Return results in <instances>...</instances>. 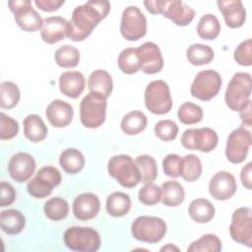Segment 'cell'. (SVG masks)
<instances>
[{
  "mask_svg": "<svg viewBox=\"0 0 252 252\" xmlns=\"http://www.w3.org/2000/svg\"><path fill=\"white\" fill-rule=\"evenodd\" d=\"M110 11L108 1L91 0L77 6L72 13L71 20L68 21L67 37L73 41L86 39L94 29L103 20Z\"/></svg>",
  "mask_w": 252,
  "mask_h": 252,
  "instance_id": "6da1fadb",
  "label": "cell"
},
{
  "mask_svg": "<svg viewBox=\"0 0 252 252\" xmlns=\"http://www.w3.org/2000/svg\"><path fill=\"white\" fill-rule=\"evenodd\" d=\"M107 170L121 186L136 187L141 182V173L133 158L128 155H116L110 158Z\"/></svg>",
  "mask_w": 252,
  "mask_h": 252,
  "instance_id": "7a4b0ae2",
  "label": "cell"
},
{
  "mask_svg": "<svg viewBox=\"0 0 252 252\" xmlns=\"http://www.w3.org/2000/svg\"><path fill=\"white\" fill-rule=\"evenodd\" d=\"M251 75L238 72L233 75L225 90L224 100L226 105L233 111H240L251 102Z\"/></svg>",
  "mask_w": 252,
  "mask_h": 252,
  "instance_id": "3957f363",
  "label": "cell"
},
{
  "mask_svg": "<svg viewBox=\"0 0 252 252\" xmlns=\"http://www.w3.org/2000/svg\"><path fill=\"white\" fill-rule=\"evenodd\" d=\"M106 98L96 92H90L80 103L81 123L87 128L101 126L106 115Z\"/></svg>",
  "mask_w": 252,
  "mask_h": 252,
  "instance_id": "277c9868",
  "label": "cell"
},
{
  "mask_svg": "<svg viewBox=\"0 0 252 252\" xmlns=\"http://www.w3.org/2000/svg\"><path fill=\"white\" fill-rule=\"evenodd\" d=\"M65 245L78 252H95L100 247V236L98 232L87 226H71L63 235Z\"/></svg>",
  "mask_w": 252,
  "mask_h": 252,
  "instance_id": "5b68a950",
  "label": "cell"
},
{
  "mask_svg": "<svg viewBox=\"0 0 252 252\" xmlns=\"http://www.w3.org/2000/svg\"><path fill=\"white\" fill-rule=\"evenodd\" d=\"M131 232L133 237L139 241L158 243L166 233V223L158 217L142 216L132 222Z\"/></svg>",
  "mask_w": 252,
  "mask_h": 252,
  "instance_id": "8992f818",
  "label": "cell"
},
{
  "mask_svg": "<svg viewBox=\"0 0 252 252\" xmlns=\"http://www.w3.org/2000/svg\"><path fill=\"white\" fill-rule=\"evenodd\" d=\"M145 104L149 111L161 115L169 112L172 99L168 85L162 80H156L148 84L145 90Z\"/></svg>",
  "mask_w": 252,
  "mask_h": 252,
  "instance_id": "52a82bcc",
  "label": "cell"
},
{
  "mask_svg": "<svg viewBox=\"0 0 252 252\" xmlns=\"http://www.w3.org/2000/svg\"><path fill=\"white\" fill-rule=\"evenodd\" d=\"M61 179V173L56 167L50 165L43 166L29 181L27 190L31 196L36 199H43L51 194L53 188L60 184Z\"/></svg>",
  "mask_w": 252,
  "mask_h": 252,
  "instance_id": "ba28073f",
  "label": "cell"
},
{
  "mask_svg": "<svg viewBox=\"0 0 252 252\" xmlns=\"http://www.w3.org/2000/svg\"><path fill=\"white\" fill-rule=\"evenodd\" d=\"M220 75L212 69L199 72L190 89L191 94L203 101H208L215 97L221 88Z\"/></svg>",
  "mask_w": 252,
  "mask_h": 252,
  "instance_id": "9c48e42d",
  "label": "cell"
},
{
  "mask_svg": "<svg viewBox=\"0 0 252 252\" xmlns=\"http://www.w3.org/2000/svg\"><path fill=\"white\" fill-rule=\"evenodd\" d=\"M120 32L129 41L138 40L147 33V19L137 6H129L123 11Z\"/></svg>",
  "mask_w": 252,
  "mask_h": 252,
  "instance_id": "30bf717a",
  "label": "cell"
},
{
  "mask_svg": "<svg viewBox=\"0 0 252 252\" xmlns=\"http://www.w3.org/2000/svg\"><path fill=\"white\" fill-rule=\"evenodd\" d=\"M218 134L209 127L187 129L181 136V144L188 150H197L203 153L212 152L218 145Z\"/></svg>",
  "mask_w": 252,
  "mask_h": 252,
  "instance_id": "8fae6325",
  "label": "cell"
},
{
  "mask_svg": "<svg viewBox=\"0 0 252 252\" xmlns=\"http://www.w3.org/2000/svg\"><path fill=\"white\" fill-rule=\"evenodd\" d=\"M252 143L249 130L240 126L234 129L227 137L225 146L226 158L234 164L241 163L246 158Z\"/></svg>",
  "mask_w": 252,
  "mask_h": 252,
  "instance_id": "7c38bea8",
  "label": "cell"
},
{
  "mask_svg": "<svg viewBox=\"0 0 252 252\" xmlns=\"http://www.w3.org/2000/svg\"><path fill=\"white\" fill-rule=\"evenodd\" d=\"M229 234L235 242L247 247L252 246V210L250 208L241 207L233 212Z\"/></svg>",
  "mask_w": 252,
  "mask_h": 252,
  "instance_id": "4fadbf2b",
  "label": "cell"
},
{
  "mask_svg": "<svg viewBox=\"0 0 252 252\" xmlns=\"http://www.w3.org/2000/svg\"><path fill=\"white\" fill-rule=\"evenodd\" d=\"M11 12L15 16L17 25L26 32H35L41 29L43 20L32 7L30 0H14L8 2Z\"/></svg>",
  "mask_w": 252,
  "mask_h": 252,
  "instance_id": "5bb4252c",
  "label": "cell"
},
{
  "mask_svg": "<svg viewBox=\"0 0 252 252\" xmlns=\"http://www.w3.org/2000/svg\"><path fill=\"white\" fill-rule=\"evenodd\" d=\"M140 70L146 74H157L163 67V58L159 47L154 42H145L137 48Z\"/></svg>",
  "mask_w": 252,
  "mask_h": 252,
  "instance_id": "9a60e30c",
  "label": "cell"
},
{
  "mask_svg": "<svg viewBox=\"0 0 252 252\" xmlns=\"http://www.w3.org/2000/svg\"><path fill=\"white\" fill-rule=\"evenodd\" d=\"M35 170V161L32 156L28 153L20 152L12 156L8 162L10 176L17 182L29 180Z\"/></svg>",
  "mask_w": 252,
  "mask_h": 252,
  "instance_id": "2e32d148",
  "label": "cell"
},
{
  "mask_svg": "<svg viewBox=\"0 0 252 252\" xmlns=\"http://www.w3.org/2000/svg\"><path fill=\"white\" fill-rule=\"evenodd\" d=\"M237 185L234 176L227 171L217 172L209 183V192L218 201H224L231 198L236 192Z\"/></svg>",
  "mask_w": 252,
  "mask_h": 252,
  "instance_id": "e0dca14e",
  "label": "cell"
},
{
  "mask_svg": "<svg viewBox=\"0 0 252 252\" xmlns=\"http://www.w3.org/2000/svg\"><path fill=\"white\" fill-rule=\"evenodd\" d=\"M68 21L60 16L48 17L43 20L40 35L44 42L53 44L61 41L67 36Z\"/></svg>",
  "mask_w": 252,
  "mask_h": 252,
  "instance_id": "ac0fdd59",
  "label": "cell"
},
{
  "mask_svg": "<svg viewBox=\"0 0 252 252\" xmlns=\"http://www.w3.org/2000/svg\"><path fill=\"white\" fill-rule=\"evenodd\" d=\"M100 209V202L93 193H83L73 202V214L80 220H89L96 217Z\"/></svg>",
  "mask_w": 252,
  "mask_h": 252,
  "instance_id": "d6986e66",
  "label": "cell"
},
{
  "mask_svg": "<svg viewBox=\"0 0 252 252\" xmlns=\"http://www.w3.org/2000/svg\"><path fill=\"white\" fill-rule=\"evenodd\" d=\"M45 115L53 127L63 128L71 123L74 110L72 105L68 102L61 99H55L48 104Z\"/></svg>",
  "mask_w": 252,
  "mask_h": 252,
  "instance_id": "ffe728a7",
  "label": "cell"
},
{
  "mask_svg": "<svg viewBox=\"0 0 252 252\" xmlns=\"http://www.w3.org/2000/svg\"><path fill=\"white\" fill-rule=\"evenodd\" d=\"M220 11L221 12L224 22L227 27L231 29H237L243 26L246 19V11L241 1H218L217 2Z\"/></svg>",
  "mask_w": 252,
  "mask_h": 252,
  "instance_id": "44dd1931",
  "label": "cell"
},
{
  "mask_svg": "<svg viewBox=\"0 0 252 252\" xmlns=\"http://www.w3.org/2000/svg\"><path fill=\"white\" fill-rule=\"evenodd\" d=\"M162 15L171 20L175 25L185 27L193 21L195 11L180 0H172L166 2Z\"/></svg>",
  "mask_w": 252,
  "mask_h": 252,
  "instance_id": "7402d4cb",
  "label": "cell"
},
{
  "mask_svg": "<svg viewBox=\"0 0 252 252\" xmlns=\"http://www.w3.org/2000/svg\"><path fill=\"white\" fill-rule=\"evenodd\" d=\"M86 86L84 75L79 71H68L60 75V92L71 98H77L83 93Z\"/></svg>",
  "mask_w": 252,
  "mask_h": 252,
  "instance_id": "603a6c76",
  "label": "cell"
},
{
  "mask_svg": "<svg viewBox=\"0 0 252 252\" xmlns=\"http://www.w3.org/2000/svg\"><path fill=\"white\" fill-rule=\"evenodd\" d=\"M26 225L25 216L18 210H4L0 215V226L2 231L9 235L19 234Z\"/></svg>",
  "mask_w": 252,
  "mask_h": 252,
  "instance_id": "cb8c5ba5",
  "label": "cell"
},
{
  "mask_svg": "<svg viewBox=\"0 0 252 252\" xmlns=\"http://www.w3.org/2000/svg\"><path fill=\"white\" fill-rule=\"evenodd\" d=\"M24 135L32 142L38 143L43 141L48 133V129L45 126L43 120L37 114H30L24 119Z\"/></svg>",
  "mask_w": 252,
  "mask_h": 252,
  "instance_id": "d4e9b609",
  "label": "cell"
},
{
  "mask_svg": "<svg viewBox=\"0 0 252 252\" xmlns=\"http://www.w3.org/2000/svg\"><path fill=\"white\" fill-rule=\"evenodd\" d=\"M59 163L66 173L76 174L84 168L85 157L79 150L68 148L60 154Z\"/></svg>",
  "mask_w": 252,
  "mask_h": 252,
  "instance_id": "484cf974",
  "label": "cell"
},
{
  "mask_svg": "<svg viewBox=\"0 0 252 252\" xmlns=\"http://www.w3.org/2000/svg\"><path fill=\"white\" fill-rule=\"evenodd\" d=\"M188 213L194 221L199 223H206L213 220L216 211L215 207L209 200L198 198L190 203L188 207Z\"/></svg>",
  "mask_w": 252,
  "mask_h": 252,
  "instance_id": "4316f807",
  "label": "cell"
},
{
  "mask_svg": "<svg viewBox=\"0 0 252 252\" xmlns=\"http://www.w3.org/2000/svg\"><path fill=\"white\" fill-rule=\"evenodd\" d=\"M161 202L167 207H177L183 201L185 192L183 186L175 180H167L161 185Z\"/></svg>",
  "mask_w": 252,
  "mask_h": 252,
  "instance_id": "83f0119b",
  "label": "cell"
},
{
  "mask_svg": "<svg viewBox=\"0 0 252 252\" xmlns=\"http://www.w3.org/2000/svg\"><path fill=\"white\" fill-rule=\"evenodd\" d=\"M105 209L111 217H123L127 215L131 209V199L123 192H113L106 199Z\"/></svg>",
  "mask_w": 252,
  "mask_h": 252,
  "instance_id": "f1b7e54d",
  "label": "cell"
},
{
  "mask_svg": "<svg viewBox=\"0 0 252 252\" xmlns=\"http://www.w3.org/2000/svg\"><path fill=\"white\" fill-rule=\"evenodd\" d=\"M88 87L90 92H96L103 94L105 97H108L113 88L112 78L105 70H95L88 79Z\"/></svg>",
  "mask_w": 252,
  "mask_h": 252,
  "instance_id": "f546056e",
  "label": "cell"
},
{
  "mask_svg": "<svg viewBox=\"0 0 252 252\" xmlns=\"http://www.w3.org/2000/svg\"><path fill=\"white\" fill-rule=\"evenodd\" d=\"M147 124V116L140 110H133L123 116L120 126L126 135H137L146 129Z\"/></svg>",
  "mask_w": 252,
  "mask_h": 252,
  "instance_id": "4dcf8cb0",
  "label": "cell"
},
{
  "mask_svg": "<svg viewBox=\"0 0 252 252\" xmlns=\"http://www.w3.org/2000/svg\"><path fill=\"white\" fill-rule=\"evenodd\" d=\"M215 56L214 50L209 45L194 43L186 50V57L189 63L194 66H201L209 64L213 61Z\"/></svg>",
  "mask_w": 252,
  "mask_h": 252,
  "instance_id": "1f68e13d",
  "label": "cell"
},
{
  "mask_svg": "<svg viewBox=\"0 0 252 252\" xmlns=\"http://www.w3.org/2000/svg\"><path fill=\"white\" fill-rule=\"evenodd\" d=\"M220 32V24L215 15L205 14L201 17L197 25V33L201 38L213 40L218 37Z\"/></svg>",
  "mask_w": 252,
  "mask_h": 252,
  "instance_id": "d6a6232c",
  "label": "cell"
},
{
  "mask_svg": "<svg viewBox=\"0 0 252 252\" xmlns=\"http://www.w3.org/2000/svg\"><path fill=\"white\" fill-rule=\"evenodd\" d=\"M43 211L49 220L58 221L67 217L69 213V205L63 198L53 197L45 202Z\"/></svg>",
  "mask_w": 252,
  "mask_h": 252,
  "instance_id": "836d02e7",
  "label": "cell"
},
{
  "mask_svg": "<svg viewBox=\"0 0 252 252\" xmlns=\"http://www.w3.org/2000/svg\"><path fill=\"white\" fill-rule=\"evenodd\" d=\"M203 166L200 158L195 155H186L182 158L181 176L185 181L193 182L202 174Z\"/></svg>",
  "mask_w": 252,
  "mask_h": 252,
  "instance_id": "e575fe53",
  "label": "cell"
},
{
  "mask_svg": "<svg viewBox=\"0 0 252 252\" xmlns=\"http://www.w3.org/2000/svg\"><path fill=\"white\" fill-rule=\"evenodd\" d=\"M135 162L141 173V182L144 184L153 182L158 176V165L156 159L149 155L138 156Z\"/></svg>",
  "mask_w": 252,
  "mask_h": 252,
  "instance_id": "d590c367",
  "label": "cell"
},
{
  "mask_svg": "<svg viewBox=\"0 0 252 252\" xmlns=\"http://www.w3.org/2000/svg\"><path fill=\"white\" fill-rule=\"evenodd\" d=\"M56 64L62 68H73L79 64L80 52L72 45L60 46L54 54Z\"/></svg>",
  "mask_w": 252,
  "mask_h": 252,
  "instance_id": "8d00e7d4",
  "label": "cell"
},
{
  "mask_svg": "<svg viewBox=\"0 0 252 252\" xmlns=\"http://www.w3.org/2000/svg\"><path fill=\"white\" fill-rule=\"evenodd\" d=\"M119 69L124 74H134L140 70L137 48L129 47L123 49L117 59Z\"/></svg>",
  "mask_w": 252,
  "mask_h": 252,
  "instance_id": "74e56055",
  "label": "cell"
},
{
  "mask_svg": "<svg viewBox=\"0 0 252 252\" xmlns=\"http://www.w3.org/2000/svg\"><path fill=\"white\" fill-rule=\"evenodd\" d=\"M221 241L216 234L208 233L193 241L187 248L188 252H220Z\"/></svg>",
  "mask_w": 252,
  "mask_h": 252,
  "instance_id": "f35d334b",
  "label": "cell"
},
{
  "mask_svg": "<svg viewBox=\"0 0 252 252\" xmlns=\"http://www.w3.org/2000/svg\"><path fill=\"white\" fill-rule=\"evenodd\" d=\"M20 90L13 82H3L0 85V105L2 108H13L20 100Z\"/></svg>",
  "mask_w": 252,
  "mask_h": 252,
  "instance_id": "ab89813d",
  "label": "cell"
},
{
  "mask_svg": "<svg viewBox=\"0 0 252 252\" xmlns=\"http://www.w3.org/2000/svg\"><path fill=\"white\" fill-rule=\"evenodd\" d=\"M177 116L181 123L185 125H191L199 123L203 119L204 113L203 109L199 105L187 101L179 106Z\"/></svg>",
  "mask_w": 252,
  "mask_h": 252,
  "instance_id": "60d3db41",
  "label": "cell"
},
{
  "mask_svg": "<svg viewBox=\"0 0 252 252\" xmlns=\"http://www.w3.org/2000/svg\"><path fill=\"white\" fill-rule=\"evenodd\" d=\"M139 201L146 206H154L160 201L161 189L155 183H146L138 193Z\"/></svg>",
  "mask_w": 252,
  "mask_h": 252,
  "instance_id": "b9f144b4",
  "label": "cell"
},
{
  "mask_svg": "<svg viewBox=\"0 0 252 252\" xmlns=\"http://www.w3.org/2000/svg\"><path fill=\"white\" fill-rule=\"evenodd\" d=\"M178 133L177 124L169 119L160 120L155 125V134L161 141L168 142L176 138Z\"/></svg>",
  "mask_w": 252,
  "mask_h": 252,
  "instance_id": "7bdbcfd3",
  "label": "cell"
},
{
  "mask_svg": "<svg viewBox=\"0 0 252 252\" xmlns=\"http://www.w3.org/2000/svg\"><path fill=\"white\" fill-rule=\"evenodd\" d=\"M0 117V139L10 140L16 137L19 132L18 122L3 112H1Z\"/></svg>",
  "mask_w": 252,
  "mask_h": 252,
  "instance_id": "ee69618b",
  "label": "cell"
},
{
  "mask_svg": "<svg viewBox=\"0 0 252 252\" xmlns=\"http://www.w3.org/2000/svg\"><path fill=\"white\" fill-rule=\"evenodd\" d=\"M234 60L241 66H251L252 64V40L247 38L242 41L234 50Z\"/></svg>",
  "mask_w": 252,
  "mask_h": 252,
  "instance_id": "f6af8a7d",
  "label": "cell"
},
{
  "mask_svg": "<svg viewBox=\"0 0 252 252\" xmlns=\"http://www.w3.org/2000/svg\"><path fill=\"white\" fill-rule=\"evenodd\" d=\"M181 164L182 158L176 154H169L164 157L162 160V169L165 175L169 177H179L181 176Z\"/></svg>",
  "mask_w": 252,
  "mask_h": 252,
  "instance_id": "bcb514c9",
  "label": "cell"
},
{
  "mask_svg": "<svg viewBox=\"0 0 252 252\" xmlns=\"http://www.w3.org/2000/svg\"><path fill=\"white\" fill-rule=\"evenodd\" d=\"M0 206L6 207L10 206L14 203L16 199V191L15 188L5 181L1 182V194H0Z\"/></svg>",
  "mask_w": 252,
  "mask_h": 252,
  "instance_id": "7dc6e473",
  "label": "cell"
},
{
  "mask_svg": "<svg viewBox=\"0 0 252 252\" xmlns=\"http://www.w3.org/2000/svg\"><path fill=\"white\" fill-rule=\"evenodd\" d=\"M34 4L42 11L53 12L64 4V0H35Z\"/></svg>",
  "mask_w": 252,
  "mask_h": 252,
  "instance_id": "c3c4849f",
  "label": "cell"
},
{
  "mask_svg": "<svg viewBox=\"0 0 252 252\" xmlns=\"http://www.w3.org/2000/svg\"><path fill=\"white\" fill-rule=\"evenodd\" d=\"M166 2V0H149L144 1V5L148 12H150L153 15H158L163 13Z\"/></svg>",
  "mask_w": 252,
  "mask_h": 252,
  "instance_id": "681fc988",
  "label": "cell"
},
{
  "mask_svg": "<svg viewBox=\"0 0 252 252\" xmlns=\"http://www.w3.org/2000/svg\"><path fill=\"white\" fill-rule=\"evenodd\" d=\"M240 179L242 185L248 189L251 190L252 188V180H251V162H248L244 167H242L240 172Z\"/></svg>",
  "mask_w": 252,
  "mask_h": 252,
  "instance_id": "f907efd6",
  "label": "cell"
},
{
  "mask_svg": "<svg viewBox=\"0 0 252 252\" xmlns=\"http://www.w3.org/2000/svg\"><path fill=\"white\" fill-rule=\"evenodd\" d=\"M239 115L243 124H245L246 126H251V102L239 111Z\"/></svg>",
  "mask_w": 252,
  "mask_h": 252,
  "instance_id": "816d5d0a",
  "label": "cell"
},
{
  "mask_svg": "<svg viewBox=\"0 0 252 252\" xmlns=\"http://www.w3.org/2000/svg\"><path fill=\"white\" fill-rule=\"evenodd\" d=\"M164 250H165V251H167V250H171V251H172V250H176V251H178L179 249H178L177 247H175V246H173L172 244H170V243H169V244H167L166 246H164V247L160 248V251H164Z\"/></svg>",
  "mask_w": 252,
  "mask_h": 252,
  "instance_id": "f5cc1de1",
  "label": "cell"
}]
</instances>
